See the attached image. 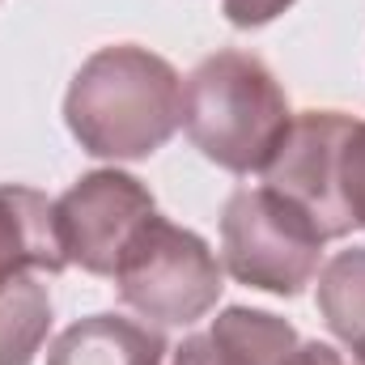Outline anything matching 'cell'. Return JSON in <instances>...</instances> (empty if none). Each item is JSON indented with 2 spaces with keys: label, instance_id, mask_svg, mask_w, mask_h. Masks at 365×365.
Returning <instances> with one entry per match:
<instances>
[{
  "label": "cell",
  "instance_id": "10",
  "mask_svg": "<svg viewBox=\"0 0 365 365\" xmlns=\"http://www.w3.org/2000/svg\"><path fill=\"white\" fill-rule=\"evenodd\" d=\"M319 314L349 349L365 344V247L340 251L319 268Z\"/></svg>",
  "mask_w": 365,
  "mask_h": 365
},
{
  "label": "cell",
  "instance_id": "11",
  "mask_svg": "<svg viewBox=\"0 0 365 365\" xmlns=\"http://www.w3.org/2000/svg\"><path fill=\"white\" fill-rule=\"evenodd\" d=\"M344 200H349L353 230H365V119H357L344 149Z\"/></svg>",
  "mask_w": 365,
  "mask_h": 365
},
{
  "label": "cell",
  "instance_id": "9",
  "mask_svg": "<svg viewBox=\"0 0 365 365\" xmlns=\"http://www.w3.org/2000/svg\"><path fill=\"white\" fill-rule=\"evenodd\" d=\"M51 331L43 272H0V365H30Z\"/></svg>",
  "mask_w": 365,
  "mask_h": 365
},
{
  "label": "cell",
  "instance_id": "15",
  "mask_svg": "<svg viewBox=\"0 0 365 365\" xmlns=\"http://www.w3.org/2000/svg\"><path fill=\"white\" fill-rule=\"evenodd\" d=\"M353 357H357V365H365V344L361 349H353Z\"/></svg>",
  "mask_w": 365,
  "mask_h": 365
},
{
  "label": "cell",
  "instance_id": "6",
  "mask_svg": "<svg viewBox=\"0 0 365 365\" xmlns=\"http://www.w3.org/2000/svg\"><path fill=\"white\" fill-rule=\"evenodd\" d=\"M158 212L153 191L128 170H90L56 200V230L68 268L115 276L140 225Z\"/></svg>",
  "mask_w": 365,
  "mask_h": 365
},
{
  "label": "cell",
  "instance_id": "1",
  "mask_svg": "<svg viewBox=\"0 0 365 365\" xmlns=\"http://www.w3.org/2000/svg\"><path fill=\"white\" fill-rule=\"evenodd\" d=\"M64 123L90 158H153L182 123V77L149 47H98L64 93Z\"/></svg>",
  "mask_w": 365,
  "mask_h": 365
},
{
  "label": "cell",
  "instance_id": "14",
  "mask_svg": "<svg viewBox=\"0 0 365 365\" xmlns=\"http://www.w3.org/2000/svg\"><path fill=\"white\" fill-rule=\"evenodd\" d=\"M293 365H349L331 344H319V340H302V349H297V361Z\"/></svg>",
  "mask_w": 365,
  "mask_h": 365
},
{
  "label": "cell",
  "instance_id": "12",
  "mask_svg": "<svg viewBox=\"0 0 365 365\" xmlns=\"http://www.w3.org/2000/svg\"><path fill=\"white\" fill-rule=\"evenodd\" d=\"M289 4H293V0H221L230 26H238V30H259V26H268V21H276Z\"/></svg>",
  "mask_w": 365,
  "mask_h": 365
},
{
  "label": "cell",
  "instance_id": "7",
  "mask_svg": "<svg viewBox=\"0 0 365 365\" xmlns=\"http://www.w3.org/2000/svg\"><path fill=\"white\" fill-rule=\"evenodd\" d=\"M64 268L68 259L56 230V200L21 182H0V272L56 276Z\"/></svg>",
  "mask_w": 365,
  "mask_h": 365
},
{
  "label": "cell",
  "instance_id": "5",
  "mask_svg": "<svg viewBox=\"0 0 365 365\" xmlns=\"http://www.w3.org/2000/svg\"><path fill=\"white\" fill-rule=\"evenodd\" d=\"M353 128L357 119L344 110H302L289 119L276 153L259 170L264 187L297 204L327 242L353 234V217L344 200V149Z\"/></svg>",
  "mask_w": 365,
  "mask_h": 365
},
{
  "label": "cell",
  "instance_id": "13",
  "mask_svg": "<svg viewBox=\"0 0 365 365\" xmlns=\"http://www.w3.org/2000/svg\"><path fill=\"white\" fill-rule=\"evenodd\" d=\"M170 365H217L212 340H208V336H187V340H182L179 349H175Z\"/></svg>",
  "mask_w": 365,
  "mask_h": 365
},
{
  "label": "cell",
  "instance_id": "4",
  "mask_svg": "<svg viewBox=\"0 0 365 365\" xmlns=\"http://www.w3.org/2000/svg\"><path fill=\"white\" fill-rule=\"evenodd\" d=\"M323 242L314 221L272 187H242L221 212L225 272L276 297H297L319 276Z\"/></svg>",
  "mask_w": 365,
  "mask_h": 365
},
{
  "label": "cell",
  "instance_id": "2",
  "mask_svg": "<svg viewBox=\"0 0 365 365\" xmlns=\"http://www.w3.org/2000/svg\"><path fill=\"white\" fill-rule=\"evenodd\" d=\"M293 110L276 73L251 51L204 56L182 81V132L230 175H259Z\"/></svg>",
  "mask_w": 365,
  "mask_h": 365
},
{
  "label": "cell",
  "instance_id": "8",
  "mask_svg": "<svg viewBox=\"0 0 365 365\" xmlns=\"http://www.w3.org/2000/svg\"><path fill=\"white\" fill-rule=\"evenodd\" d=\"M166 340L162 331L123 319V314H90L56 336L47 365H162Z\"/></svg>",
  "mask_w": 365,
  "mask_h": 365
},
{
  "label": "cell",
  "instance_id": "3",
  "mask_svg": "<svg viewBox=\"0 0 365 365\" xmlns=\"http://www.w3.org/2000/svg\"><path fill=\"white\" fill-rule=\"evenodd\" d=\"M123 306L158 327H191L221 302V264L208 242L166 217H149L115 268Z\"/></svg>",
  "mask_w": 365,
  "mask_h": 365
}]
</instances>
